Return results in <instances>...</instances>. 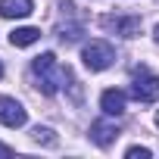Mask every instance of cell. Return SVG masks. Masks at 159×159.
Returning a JSON list of instances; mask_svg holds the SVG:
<instances>
[{"label": "cell", "mask_w": 159, "mask_h": 159, "mask_svg": "<svg viewBox=\"0 0 159 159\" xmlns=\"http://www.w3.org/2000/svg\"><path fill=\"white\" fill-rule=\"evenodd\" d=\"M31 140L34 143H44V147H56V134H53V128H34L31 131Z\"/></svg>", "instance_id": "cell-10"}, {"label": "cell", "mask_w": 159, "mask_h": 159, "mask_svg": "<svg viewBox=\"0 0 159 159\" xmlns=\"http://www.w3.org/2000/svg\"><path fill=\"white\" fill-rule=\"evenodd\" d=\"M156 125H159V112H156Z\"/></svg>", "instance_id": "cell-16"}, {"label": "cell", "mask_w": 159, "mask_h": 159, "mask_svg": "<svg viewBox=\"0 0 159 159\" xmlns=\"http://www.w3.org/2000/svg\"><path fill=\"white\" fill-rule=\"evenodd\" d=\"M125 156H128V159H150V156H153V153H150V150H147V147H131V150H128V153H125Z\"/></svg>", "instance_id": "cell-12"}, {"label": "cell", "mask_w": 159, "mask_h": 159, "mask_svg": "<svg viewBox=\"0 0 159 159\" xmlns=\"http://www.w3.org/2000/svg\"><path fill=\"white\" fill-rule=\"evenodd\" d=\"M78 34H81V25H69V28H62L59 38H62L66 44H72V41H78Z\"/></svg>", "instance_id": "cell-11"}, {"label": "cell", "mask_w": 159, "mask_h": 159, "mask_svg": "<svg viewBox=\"0 0 159 159\" xmlns=\"http://www.w3.org/2000/svg\"><path fill=\"white\" fill-rule=\"evenodd\" d=\"M13 153V147H7V143H0V156H10Z\"/></svg>", "instance_id": "cell-13"}, {"label": "cell", "mask_w": 159, "mask_h": 159, "mask_svg": "<svg viewBox=\"0 0 159 159\" xmlns=\"http://www.w3.org/2000/svg\"><path fill=\"white\" fill-rule=\"evenodd\" d=\"M116 137H119V128H116L112 122H94V125H91V140H94L97 147H109Z\"/></svg>", "instance_id": "cell-8"}, {"label": "cell", "mask_w": 159, "mask_h": 159, "mask_svg": "<svg viewBox=\"0 0 159 159\" xmlns=\"http://www.w3.org/2000/svg\"><path fill=\"white\" fill-rule=\"evenodd\" d=\"M156 41H159V25H156Z\"/></svg>", "instance_id": "cell-15"}, {"label": "cell", "mask_w": 159, "mask_h": 159, "mask_svg": "<svg viewBox=\"0 0 159 159\" xmlns=\"http://www.w3.org/2000/svg\"><path fill=\"white\" fill-rule=\"evenodd\" d=\"M25 122H28V112L22 109L19 100L0 97V125H7V128H22Z\"/></svg>", "instance_id": "cell-4"}, {"label": "cell", "mask_w": 159, "mask_h": 159, "mask_svg": "<svg viewBox=\"0 0 159 159\" xmlns=\"http://www.w3.org/2000/svg\"><path fill=\"white\" fill-rule=\"evenodd\" d=\"M131 94L137 103H156L159 100V75L150 66H137L131 72Z\"/></svg>", "instance_id": "cell-2"}, {"label": "cell", "mask_w": 159, "mask_h": 159, "mask_svg": "<svg viewBox=\"0 0 159 159\" xmlns=\"http://www.w3.org/2000/svg\"><path fill=\"white\" fill-rule=\"evenodd\" d=\"M100 109H103L106 116H122V112H125V91H119V88L103 91V97H100Z\"/></svg>", "instance_id": "cell-6"}, {"label": "cell", "mask_w": 159, "mask_h": 159, "mask_svg": "<svg viewBox=\"0 0 159 159\" xmlns=\"http://www.w3.org/2000/svg\"><path fill=\"white\" fill-rule=\"evenodd\" d=\"M34 3L31 0H0V16L3 19H25L31 16Z\"/></svg>", "instance_id": "cell-7"}, {"label": "cell", "mask_w": 159, "mask_h": 159, "mask_svg": "<svg viewBox=\"0 0 159 159\" xmlns=\"http://www.w3.org/2000/svg\"><path fill=\"white\" fill-rule=\"evenodd\" d=\"M81 59L91 72H103V69H109L116 62V50H112L109 41H91V44H84Z\"/></svg>", "instance_id": "cell-3"}, {"label": "cell", "mask_w": 159, "mask_h": 159, "mask_svg": "<svg viewBox=\"0 0 159 159\" xmlns=\"http://www.w3.org/2000/svg\"><path fill=\"white\" fill-rule=\"evenodd\" d=\"M0 78H3V62H0Z\"/></svg>", "instance_id": "cell-14"}, {"label": "cell", "mask_w": 159, "mask_h": 159, "mask_svg": "<svg viewBox=\"0 0 159 159\" xmlns=\"http://www.w3.org/2000/svg\"><path fill=\"white\" fill-rule=\"evenodd\" d=\"M31 72H34V78H38L41 94H44V97H53L56 88H59V78H62V69L56 66V56H53V53H41V56H34Z\"/></svg>", "instance_id": "cell-1"}, {"label": "cell", "mask_w": 159, "mask_h": 159, "mask_svg": "<svg viewBox=\"0 0 159 159\" xmlns=\"http://www.w3.org/2000/svg\"><path fill=\"white\" fill-rule=\"evenodd\" d=\"M38 38H41V28L25 25V28H16V31L10 34V44H13V47H31Z\"/></svg>", "instance_id": "cell-9"}, {"label": "cell", "mask_w": 159, "mask_h": 159, "mask_svg": "<svg viewBox=\"0 0 159 159\" xmlns=\"http://www.w3.org/2000/svg\"><path fill=\"white\" fill-rule=\"evenodd\" d=\"M103 28H109V31H116L122 38H137L140 34V19L137 16H106Z\"/></svg>", "instance_id": "cell-5"}]
</instances>
